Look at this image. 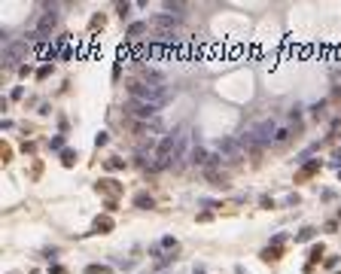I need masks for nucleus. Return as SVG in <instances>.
Here are the masks:
<instances>
[{
	"label": "nucleus",
	"mask_w": 341,
	"mask_h": 274,
	"mask_svg": "<svg viewBox=\"0 0 341 274\" xmlns=\"http://www.w3.org/2000/svg\"><path fill=\"white\" fill-rule=\"evenodd\" d=\"M137 204H140V207H146V204L152 207V198H146V195H140V198H137Z\"/></svg>",
	"instance_id": "nucleus-8"
},
{
	"label": "nucleus",
	"mask_w": 341,
	"mask_h": 274,
	"mask_svg": "<svg viewBox=\"0 0 341 274\" xmlns=\"http://www.w3.org/2000/svg\"><path fill=\"white\" fill-rule=\"evenodd\" d=\"M146 31V24H131V31H128V37H137V34H143Z\"/></svg>",
	"instance_id": "nucleus-7"
},
{
	"label": "nucleus",
	"mask_w": 341,
	"mask_h": 274,
	"mask_svg": "<svg viewBox=\"0 0 341 274\" xmlns=\"http://www.w3.org/2000/svg\"><path fill=\"white\" fill-rule=\"evenodd\" d=\"M134 134H137L140 140H149V143L159 140V128H156V122H137V125H134Z\"/></svg>",
	"instance_id": "nucleus-2"
},
{
	"label": "nucleus",
	"mask_w": 341,
	"mask_h": 274,
	"mask_svg": "<svg viewBox=\"0 0 341 274\" xmlns=\"http://www.w3.org/2000/svg\"><path fill=\"white\" fill-rule=\"evenodd\" d=\"M128 92H131V98H134V101H152V104H162L165 85H162V79H159V76H152V79H146V82H134Z\"/></svg>",
	"instance_id": "nucleus-1"
},
{
	"label": "nucleus",
	"mask_w": 341,
	"mask_h": 274,
	"mask_svg": "<svg viewBox=\"0 0 341 274\" xmlns=\"http://www.w3.org/2000/svg\"><path fill=\"white\" fill-rule=\"evenodd\" d=\"M55 24H58V12H55V9H49V12L40 18V24H37V34H49Z\"/></svg>",
	"instance_id": "nucleus-4"
},
{
	"label": "nucleus",
	"mask_w": 341,
	"mask_h": 274,
	"mask_svg": "<svg viewBox=\"0 0 341 274\" xmlns=\"http://www.w3.org/2000/svg\"><path fill=\"white\" fill-rule=\"evenodd\" d=\"M220 153L229 156L232 162H238V159H241V143H238V140H223V143H220Z\"/></svg>",
	"instance_id": "nucleus-5"
},
{
	"label": "nucleus",
	"mask_w": 341,
	"mask_h": 274,
	"mask_svg": "<svg viewBox=\"0 0 341 274\" xmlns=\"http://www.w3.org/2000/svg\"><path fill=\"white\" fill-rule=\"evenodd\" d=\"M165 9H168L171 15H177V18H183V3H165Z\"/></svg>",
	"instance_id": "nucleus-6"
},
{
	"label": "nucleus",
	"mask_w": 341,
	"mask_h": 274,
	"mask_svg": "<svg viewBox=\"0 0 341 274\" xmlns=\"http://www.w3.org/2000/svg\"><path fill=\"white\" fill-rule=\"evenodd\" d=\"M156 110H159V104H152V101H134V98H131V113H134V116L149 119Z\"/></svg>",
	"instance_id": "nucleus-3"
}]
</instances>
